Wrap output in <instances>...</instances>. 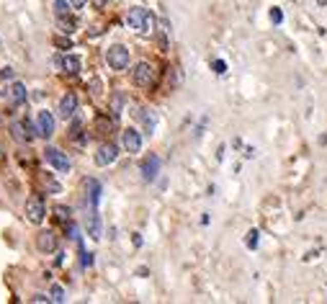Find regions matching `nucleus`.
<instances>
[{"label":"nucleus","instance_id":"obj_7","mask_svg":"<svg viewBox=\"0 0 327 304\" xmlns=\"http://www.w3.org/2000/svg\"><path fill=\"white\" fill-rule=\"evenodd\" d=\"M36 134L44 137V139H49L54 134V116L49 111H39V116H36Z\"/></svg>","mask_w":327,"mask_h":304},{"label":"nucleus","instance_id":"obj_22","mask_svg":"<svg viewBox=\"0 0 327 304\" xmlns=\"http://www.w3.org/2000/svg\"><path fill=\"white\" fill-rule=\"evenodd\" d=\"M0 80H13V67H3V70H0Z\"/></svg>","mask_w":327,"mask_h":304},{"label":"nucleus","instance_id":"obj_21","mask_svg":"<svg viewBox=\"0 0 327 304\" xmlns=\"http://www.w3.org/2000/svg\"><path fill=\"white\" fill-rule=\"evenodd\" d=\"M11 131H13V137H16L18 142H24V139L29 142V137H24V131H21V124H13V126H11Z\"/></svg>","mask_w":327,"mask_h":304},{"label":"nucleus","instance_id":"obj_10","mask_svg":"<svg viewBox=\"0 0 327 304\" xmlns=\"http://www.w3.org/2000/svg\"><path fill=\"white\" fill-rule=\"evenodd\" d=\"M36 248H39L42 253H54V250H57V235H54L52 230H42V232L36 235Z\"/></svg>","mask_w":327,"mask_h":304},{"label":"nucleus","instance_id":"obj_26","mask_svg":"<svg viewBox=\"0 0 327 304\" xmlns=\"http://www.w3.org/2000/svg\"><path fill=\"white\" fill-rule=\"evenodd\" d=\"M93 3H95V6H98V8H101V6H103V3H106V0H93Z\"/></svg>","mask_w":327,"mask_h":304},{"label":"nucleus","instance_id":"obj_23","mask_svg":"<svg viewBox=\"0 0 327 304\" xmlns=\"http://www.w3.org/2000/svg\"><path fill=\"white\" fill-rule=\"evenodd\" d=\"M57 217H60L62 222H67V219H70V209H65V206H57Z\"/></svg>","mask_w":327,"mask_h":304},{"label":"nucleus","instance_id":"obj_19","mask_svg":"<svg viewBox=\"0 0 327 304\" xmlns=\"http://www.w3.org/2000/svg\"><path fill=\"white\" fill-rule=\"evenodd\" d=\"M49 294H52V301H65V299H67V296H65V289H62L60 283H54Z\"/></svg>","mask_w":327,"mask_h":304},{"label":"nucleus","instance_id":"obj_15","mask_svg":"<svg viewBox=\"0 0 327 304\" xmlns=\"http://www.w3.org/2000/svg\"><path fill=\"white\" fill-rule=\"evenodd\" d=\"M90 237L93 240H101V217H98L95 209L90 212Z\"/></svg>","mask_w":327,"mask_h":304},{"label":"nucleus","instance_id":"obj_8","mask_svg":"<svg viewBox=\"0 0 327 304\" xmlns=\"http://www.w3.org/2000/svg\"><path fill=\"white\" fill-rule=\"evenodd\" d=\"M139 170H142V178H144L147 183H152V181L157 178V173H160V158H157V155L144 158L142 165H139Z\"/></svg>","mask_w":327,"mask_h":304},{"label":"nucleus","instance_id":"obj_4","mask_svg":"<svg viewBox=\"0 0 327 304\" xmlns=\"http://www.w3.org/2000/svg\"><path fill=\"white\" fill-rule=\"evenodd\" d=\"M131 80H134V85H139V88H149V85L155 83V67H152L149 62H139V65L131 70Z\"/></svg>","mask_w":327,"mask_h":304},{"label":"nucleus","instance_id":"obj_9","mask_svg":"<svg viewBox=\"0 0 327 304\" xmlns=\"http://www.w3.org/2000/svg\"><path fill=\"white\" fill-rule=\"evenodd\" d=\"M121 142H124V149L126 152H139L142 149V134L137 131V129H124V134H121Z\"/></svg>","mask_w":327,"mask_h":304},{"label":"nucleus","instance_id":"obj_14","mask_svg":"<svg viewBox=\"0 0 327 304\" xmlns=\"http://www.w3.org/2000/svg\"><path fill=\"white\" fill-rule=\"evenodd\" d=\"M88 191H90V204H93V209H95L98 201H101V183H98L95 178H90V181H88Z\"/></svg>","mask_w":327,"mask_h":304},{"label":"nucleus","instance_id":"obj_11","mask_svg":"<svg viewBox=\"0 0 327 304\" xmlns=\"http://www.w3.org/2000/svg\"><path fill=\"white\" fill-rule=\"evenodd\" d=\"M60 116L62 119H72L75 116V111H78V96L75 93H65L62 96V101H60Z\"/></svg>","mask_w":327,"mask_h":304},{"label":"nucleus","instance_id":"obj_13","mask_svg":"<svg viewBox=\"0 0 327 304\" xmlns=\"http://www.w3.org/2000/svg\"><path fill=\"white\" fill-rule=\"evenodd\" d=\"M26 98H29L26 85H24V83H13V85H11V101H13L16 106H21V103H26Z\"/></svg>","mask_w":327,"mask_h":304},{"label":"nucleus","instance_id":"obj_6","mask_svg":"<svg viewBox=\"0 0 327 304\" xmlns=\"http://www.w3.org/2000/svg\"><path fill=\"white\" fill-rule=\"evenodd\" d=\"M116 158H119V149H116V144H101L98 147V152H95V165H101V168H106V165H113L116 163Z\"/></svg>","mask_w":327,"mask_h":304},{"label":"nucleus","instance_id":"obj_17","mask_svg":"<svg viewBox=\"0 0 327 304\" xmlns=\"http://www.w3.org/2000/svg\"><path fill=\"white\" fill-rule=\"evenodd\" d=\"M60 29H62V34H72V31L78 29V24H75L72 18H65V16H60Z\"/></svg>","mask_w":327,"mask_h":304},{"label":"nucleus","instance_id":"obj_3","mask_svg":"<svg viewBox=\"0 0 327 304\" xmlns=\"http://www.w3.org/2000/svg\"><path fill=\"white\" fill-rule=\"evenodd\" d=\"M44 160L57 170V173H70V160H67V155L62 149H57V147H47L44 149Z\"/></svg>","mask_w":327,"mask_h":304},{"label":"nucleus","instance_id":"obj_5","mask_svg":"<svg viewBox=\"0 0 327 304\" xmlns=\"http://www.w3.org/2000/svg\"><path fill=\"white\" fill-rule=\"evenodd\" d=\"M24 212H26V219H29V222H34V224H42V222H44V214H47L44 201H42V199H36V196L26 201Z\"/></svg>","mask_w":327,"mask_h":304},{"label":"nucleus","instance_id":"obj_18","mask_svg":"<svg viewBox=\"0 0 327 304\" xmlns=\"http://www.w3.org/2000/svg\"><path fill=\"white\" fill-rule=\"evenodd\" d=\"M139 116H142V121H144V126H147V131L152 134V129H155V113H152V111L147 113V108H142V113H139Z\"/></svg>","mask_w":327,"mask_h":304},{"label":"nucleus","instance_id":"obj_12","mask_svg":"<svg viewBox=\"0 0 327 304\" xmlns=\"http://www.w3.org/2000/svg\"><path fill=\"white\" fill-rule=\"evenodd\" d=\"M57 65H60L65 72L78 75V72H80V67H83V60H80L78 54H65V57H60V60H57Z\"/></svg>","mask_w":327,"mask_h":304},{"label":"nucleus","instance_id":"obj_16","mask_svg":"<svg viewBox=\"0 0 327 304\" xmlns=\"http://www.w3.org/2000/svg\"><path fill=\"white\" fill-rule=\"evenodd\" d=\"M70 8H72L70 0H54V13H57V18H60V16H67Z\"/></svg>","mask_w":327,"mask_h":304},{"label":"nucleus","instance_id":"obj_27","mask_svg":"<svg viewBox=\"0 0 327 304\" xmlns=\"http://www.w3.org/2000/svg\"><path fill=\"white\" fill-rule=\"evenodd\" d=\"M0 49H3V39H0Z\"/></svg>","mask_w":327,"mask_h":304},{"label":"nucleus","instance_id":"obj_24","mask_svg":"<svg viewBox=\"0 0 327 304\" xmlns=\"http://www.w3.org/2000/svg\"><path fill=\"white\" fill-rule=\"evenodd\" d=\"M70 6H72V8H83L85 0H70Z\"/></svg>","mask_w":327,"mask_h":304},{"label":"nucleus","instance_id":"obj_1","mask_svg":"<svg viewBox=\"0 0 327 304\" xmlns=\"http://www.w3.org/2000/svg\"><path fill=\"white\" fill-rule=\"evenodd\" d=\"M126 24L137 31V34H152L155 31V26H157V18L147 11V8H131L129 13H126Z\"/></svg>","mask_w":327,"mask_h":304},{"label":"nucleus","instance_id":"obj_2","mask_svg":"<svg viewBox=\"0 0 327 304\" xmlns=\"http://www.w3.org/2000/svg\"><path fill=\"white\" fill-rule=\"evenodd\" d=\"M106 62H108L111 70H126V67H129V49L121 47V44L108 47V52H106Z\"/></svg>","mask_w":327,"mask_h":304},{"label":"nucleus","instance_id":"obj_25","mask_svg":"<svg viewBox=\"0 0 327 304\" xmlns=\"http://www.w3.org/2000/svg\"><path fill=\"white\" fill-rule=\"evenodd\" d=\"M34 301H49V296H44V294H36V296H34Z\"/></svg>","mask_w":327,"mask_h":304},{"label":"nucleus","instance_id":"obj_20","mask_svg":"<svg viewBox=\"0 0 327 304\" xmlns=\"http://www.w3.org/2000/svg\"><path fill=\"white\" fill-rule=\"evenodd\" d=\"M121 106H124V96L116 93V96H113V113H116V116L121 113Z\"/></svg>","mask_w":327,"mask_h":304}]
</instances>
